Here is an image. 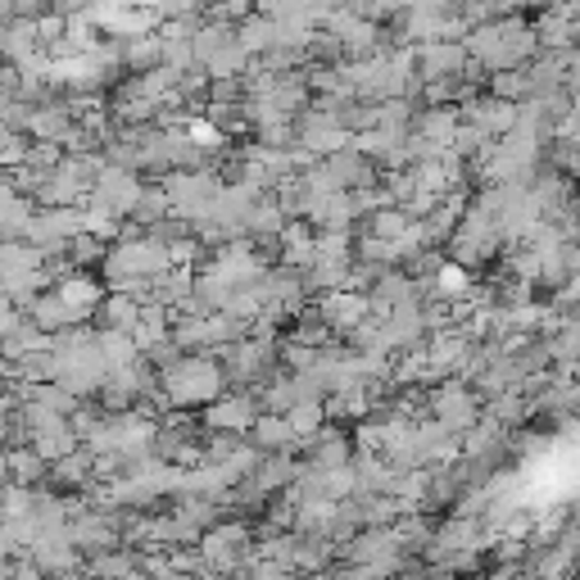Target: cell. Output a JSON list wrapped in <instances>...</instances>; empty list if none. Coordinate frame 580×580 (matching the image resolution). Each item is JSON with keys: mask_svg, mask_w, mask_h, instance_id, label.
<instances>
[{"mask_svg": "<svg viewBox=\"0 0 580 580\" xmlns=\"http://www.w3.org/2000/svg\"><path fill=\"white\" fill-rule=\"evenodd\" d=\"M467 55H472V64L481 69H490V73H508V69H526L531 64V55L540 46V27H531L526 19H485L476 23L472 33L463 37Z\"/></svg>", "mask_w": 580, "mask_h": 580, "instance_id": "cell-1", "label": "cell"}, {"mask_svg": "<svg viewBox=\"0 0 580 580\" xmlns=\"http://www.w3.org/2000/svg\"><path fill=\"white\" fill-rule=\"evenodd\" d=\"M223 381H227V368H218V363L204 358V354L173 358L168 368L159 372V390H164V400H173V404H209V400H218Z\"/></svg>", "mask_w": 580, "mask_h": 580, "instance_id": "cell-2", "label": "cell"}, {"mask_svg": "<svg viewBox=\"0 0 580 580\" xmlns=\"http://www.w3.org/2000/svg\"><path fill=\"white\" fill-rule=\"evenodd\" d=\"M472 64V55L463 42H422L417 46V78L440 82V78H463Z\"/></svg>", "mask_w": 580, "mask_h": 580, "instance_id": "cell-3", "label": "cell"}, {"mask_svg": "<svg viewBox=\"0 0 580 580\" xmlns=\"http://www.w3.org/2000/svg\"><path fill=\"white\" fill-rule=\"evenodd\" d=\"M259 404H255V394H227V400H213L204 422L213 426V431H227V436H240V431H255V422H259Z\"/></svg>", "mask_w": 580, "mask_h": 580, "instance_id": "cell-4", "label": "cell"}, {"mask_svg": "<svg viewBox=\"0 0 580 580\" xmlns=\"http://www.w3.org/2000/svg\"><path fill=\"white\" fill-rule=\"evenodd\" d=\"M368 309H372V299L363 295V291H350V286H341V291H327V299H322V318L335 327V331H358L363 322H368Z\"/></svg>", "mask_w": 580, "mask_h": 580, "instance_id": "cell-5", "label": "cell"}, {"mask_svg": "<svg viewBox=\"0 0 580 580\" xmlns=\"http://www.w3.org/2000/svg\"><path fill=\"white\" fill-rule=\"evenodd\" d=\"M467 109H472V123H476L481 132H490L495 141H499V137H508L517 123H522V105H517V100H504V96L472 100Z\"/></svg>", "mask_w": 580, "mask_h": 580, "instance_id": "cell-6", "label": "cell"}, {"mask_svg": "<svg viewBox=\"0 0 580 580\" xmlns=\"http://www.w3.org/2000/svg\"><path fill=\"white\" fill-rule=\"evenodd\" d=\"M431 413L436 422H445L449 431H472V422H476V400H472V390H463L458 381H449L436 400H431Z\"/></svg>", "mask_w": 580, "mask_h": 580, "instance_id": "cell-7", "label": "cell"}, {"mask_svg": "<svg viewBox=\"0 0 580 580\" xmlns=\"http://www.w3.org/2000/svg\"><path fill=\"white\" fill-rule=\"evenodd\" d=\"M458 128H463V118H458L449 105H431V109H422V118H417V137L431 141L436 150H445V155H449Z\"/></svg>", "mask_w": 580, "mask_h": 580, "instance_id": "cell-8", "label": "cell"}, {"mask_svg": "<svg viewBox=\"0 0 580 580\" xmlns=\"http://www.w3.org/2000/svg\"><path fill=\"white\" fill-rule=\"evenodd\" d=\"M141 304H137V295H128V291H114L100 309H96V318H100V331H132L137 322H141Z\"/></svg>", "mask_w": 580, "mask_h": 580, "instance_id": "cell-9", "label": "cell"}, {"mask_svg": "<svg viewBox=\"0 0 580 580\" xmlns=\"http://www.w3.org/2000/svg\"><path fill=\"white\" fill-rule=\"evenodd\" d=\"M123 64H128L132 73L159 69V64H164V37H159V33H150V37H128V42H123Z\"/></svg>", "mask_w": 580, "mask_h": 580, "instance_id": "cell-10", "label": "cell"}, {"mask_svg": "<svg viewBox=\"0 0 580 580\" xmlns=\"http://www.w3.org/2000/svg\"><path fill=\"white\" fill-rule=\"evenodd\" d=\"M236 27H240V42H246L250 55H272V46H277V19L272 14H246Z\"/></svg>", "mask_w": 580, "mask_h": 580, "instance_id": "cell-11", "label": "cell"}, {"mask_svg": "<svg viewBox=\"0 0 580 580\" xmlns=\"http://www.w3.org/2000/svg\"><path fill=\"white\" fill-rule=\"evenodd\" d=\"M299 436H295V426H291V417L286 413H263L259 422H255V445L259 449H291Z\"/></svg>", "mask_w": 580, "mask_h": 580, "instance_id": "cell-12", "label": "cell"}, {"mask_svg": "<svg viewBox=\"0 0 580 580\" xmlns=\"http://www.w3.org/2000/svg\"><path fill=\"white\" fill-rule=\"evenodd\" d=\"M472 291V277H467V268L463 263H445L436 277H431V295L445 299V304H458V299H467Z\"/></svg>", "mask_w": 580, "mask_h": 580, "instance_id": "cell-13", "label": "cell"}, {"mask_svg": "<svg viewBox=\"0 0 580 580\" xmlns=\"http://www.w3.org/2000/svg\"><path fill=\"white\" fill-rule=\"evenodd\" d=\"M409 227H413V213L409 209H377L372 223H368V236H377V240H400Z\"/></svg>", "mask_w": 580, "mask_h": 580, "instance_id": "cell-14", "label": "cell"}, {"mask_svg": "<svg viewBox=\"0 0 580 580\" xmlns=\"http://www.w3.org/2000/svg\"><path fill=\"white\" fill-rule=\"evenodd\" d=\"M286 417H291V426H295L299 440H313V436L322 431V422H327V404H322V400H304V404H295Z\"/></svg>", "mask_w": 580, "mask_h": 580, "instance_id": "cell-15", "label": "cell"}, {"mask_svg": "<svg viewBox=\"0 0 580 580\" xmlns=\"http://www.w3.org/2000/svg\"><path fill=\"white\" fill-rule=\"evenodd\" d=\"M490 91L495 96H504V100H531V73L526 69H508V73H495L490 78Z\"/></svg>", "mask_w": 580, "mask_h": 580, "instance_id": "cell-16", "label": "cell"}, {"mask_svg": "<svg viewBox=\"0 0 580 580\" xmlns=\"http://www.w3.org/2000/svg\"><path fill=\"white\" fill-rule=\"evenodd\" d=\"M204 5L209 0H159L164 19H204Z\"/></svg>", "mask_w": 580, "mask_h": 580, "instance_id": "cell-17", "label": "cell"}]
</instances>
